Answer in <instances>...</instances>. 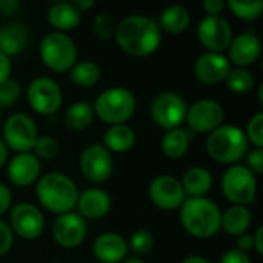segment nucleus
<instances>
[{
	"mask_svg": "<svg viewBox=\"0 0 263 263\" xmlns=\"http://www.w3.org/2000/svg\"><path fill=\"white\" fill-rule=\"evenodd\" d=\"M29 42V31L22 22H9L0 28V52L9 59L22 54Z\"/></svg>",
	"mask_w": 263,
	"mask_h": 263,
	"instance_id": "obj_22",
	"label": "nucleus"
},
{
	"mask_svg": "<svg viewBox=\"0 0 263 263\" xmlns=\"http://www.w3.org/2000/svg\"><path fill=\"white\" fill-rule=\"evenodd\" d=\"M52 239L54 242L66 250H74L80 247L88 233L86 220L76 211L59 214L52 223Z\"/></svg>",
	"mask_w": 263,
	"mask_h": 263,
	"instance_id": "obj_16",
	"label": "nucleus"
},
{
	"mask_svg": "<svg viewBox=\"0 0 263 263\" xmlns=\"http://www.w3.org/2000/svg\"><path fill=\"white\" fill-rule=\"evenodd\" d=\"M80 171L88 182L96 185L105 183L114 173L112 154L102 143L86 146L80 154Z\"/></svg>",
	"mask_w": 263,
	"mask_h": 263,
	"instance_id": "obj_11",
	"label": "nucleus"
},
{
	"mask_svg": "<svg viewBox=\"0 0 263 263\" xmlns=\"http://www.w3.org/2000/svg\"><path fill=\"white\" fill-rule=\"evenodd\" d=\"M228 60L231 66L239 68H248L254 65L262 54V43L257 34L247 31L236 37H233L230 46H228Z\"/></svg>",
	"mask_w": 263,
	"mask_h": 263,
	"instance_id": "obj_18",
	"label": "nucleus"
},
{
	"mask_svg": "<svg viewBox=\"0 0 263 263\" xmlns=\"http://www.w3.org/2000/svg\"><path fill=\"white\" fill-rule=\"evenodd\" d=\"M9 227L14 236H18L23 240H35L45 230V217L39 206L22 202L11 210Z\"/></svg>",
	"mask_w": 263,
	"mask_h": 263,
	"instance_id": "obj_14",
	"label": "nucleus"
},
{
	"mask_svg": "<svg viewBox=\"0 0 263 263\" xmlns=\"http://www.w3.org/2000/svg\"><path fill=\"white\" fill-rule=\"evenodd\" d=\"M94 117H96V114L92 109V103L82 100V102L72 103L66 109L63 120H65V125L71 131H85L86 128L91 126Z\"/></svg>",
	"mask_w": 263,
	"mask_h": 263,
	"instance_id": "obj_30",
	"label": "nucleus"
},
{
	"mask_svg": "<svg viewBox=\"0 0 263 263\" xmlns=\"http://www.w3.org/2000/svg\"><path fill=\"white\" fill-rule=\"evenodd\" d=\"M122 263H146V262H143L140 257H126V259H125Z\"/></svg>",
	"mask_w": 263,
	"mask_h": 263,
	"instance_id": "obj_50",
	"label": "nucleus"
},
{
	"mask_svg": "<svg viewBox=\"0 0 263 263\" xmlns=\"http://www.w3.org/2000/svg\"><path fill=\"white\" fill-rule=\"evenodd\" d=\"M68 72L72 85L85 89L96 86L102 79L100 65L94 60H77Z\"/></svg>",
	"mask_w": 263,
	"mask_h": 263,
	"instance_id": "obj_28",
	"label": "nucleus"
},
{
	"mask_svg": "<svg viewBox=\"0 0 263 263\" xmlns=\"http://www.w3.org/2000/svg\"><path fill=\"white\" fill-rule=\"evenodd\" d=\"M77 213L86 220H97L105 217L111 210V197L102 188H86L79 193V199L76 203Z\"/></svg>",
	"mask_w": 263,
	"mask_h": 263,
	"instance_id": "obj_21",
	"label": "nucleus"
},
{
	"mask_svg": "<svg viewBox=\"0 0 263 263\" xmlns=\"http://www.w3.org/2000/svg\"><path fill=\"white\" fill-rule=\"evenodd\" d=\"M128 247L136 256H146L154 248V234L148 230H137L129 237Z\"/></svg>",
	"mask_w": 263,
	"mask_h": 263,
	"instance_id": "obj_33",
	"label": "nucleus"
},
{
	"mask_svg": "<svg viewBox=\"0 0 263 263\" xmlns=\"http://www.w3.org/2000/svg\"><path fill=\"white\" fill-rule=\"evenodd\" d=\"M253 217L251 211L245 205H231L227 211L222 213L220 219V230H223L227 234L239 237L240 234L247 233L251 227Z\"/></svg>",
	"mask_w": 263,
	"mask_h": 263,
	"instance_id": "obj_27",
	"label": "nucleus"
},
{
	"mask_svg": "<svg viewBox=\"0 0 263 263\" xmlns=\"http://www.w3.org/2000/svg\"><path fill=\"white\" fill-rule=\"evenodd\" d=\"M40 159L34 153H17L8 163L6 174L12 185L25 188L35 183L40 177Z\"/></svg>",
	"mask_w": 263,
	"mask_h": 263,
	"instance_id": "obj_19",
	"label": "nucleus"
},
{
	"mask_svg": "<svg viewBox=\"0 0 263 263\" xmlns=\"http://www.w3.org/2000/svg\"><path fill=\"white\" fill-rule=\"evenodd\" d=\"M157 23L162 29V32L166 34H182L188 29L190 23H191V14L190 11L183 6V5H170L166 8H163V11L160 12Z\"/></svg>",
	"mask_w": 263,
	"mask_h": 263,
	"instance_id": "obj_25",
	"label": "nucleus"
},
{
	"mask_svg": "<svg viewBox=\"0 0 263 263\" xmlns=\"http://www.w3.org/2000/svg\"><path fill=\"white\" fill-rule=\"evenodd\" d=\"M46 2H51V3H57V2H65V0H46Z\"/></svg>",
	"mask_w": 263,
	"mask_h": 263,
	"instance_id": "obj_51",
	"label": "nucleus"
},
{
	"mask_svg": "<svg viewBox=\"0 0 263 263\" xmlns=\"http://www.w3.org/2000/svg\"><path fill=\"white\" fill-rule=\"evenodd\" d=\"M202 6L206 15H222L227 3L225 0H202Z\"/></svg>",
	"mask_w": 263,
	"mask_h": 263,
	"instance_id": "obj_42",
	"label": "nucleus"
},
{
	"mask_svg": "<svg viewBox=\"0 0 263 263\" xmlns=\"http://www.w3.org/2000/svg\"><path fill=\"white\" fill-rule=\"evenodd\" d=\"M148 196L157 208L165 211L180 208L186 199L180 180L171 174H160L154 177L148 186Z\"/></svg>",
	"mask_w": 263,
	"mask_h": 263,
	"instance_id": "obj_15",
	"label": "nucleus"
},
{
	"mask_svg": "<svg viewBox=\"0 0 263 263\" xmlns=\"http://www.w3.org/2000/svg\"><path fill=\"white\" fill-rule=\"evenodd\" d=\"M14 245V233L5 220L0 219V257L6 256Z\"/></svg>",
	"mask_w": 263,
	"mask_h": 263,
	"instance_id": "obj_38",
	"label": "nucleus"
},
{
	"mask_svg": "<svg viewBox=\"0 0 263 263\" xmlns=\"http://www.w3.org/2000/svg\"><path fill=\"white\" fill-rule=\"evenodd\" d=\"M180 183L186 197H206L213 188V176L203 166H193L185 171Z\"/></svg>",
	"mask_w": 263,
	"mask_h": 263,
	"instance_id": "obj_26",
	"label": "nucleus"
},
{
	"mask_svg": "<svg viewBox=\"0 0 263 263\" xmlns=\"http://www.w3.org/2000/svg\"><path fill=\"white\" fill-rule=\"evenodd\" d=\"M245 136L254 148H263V112H257L250 119Z\"/></svg>",
	"mask_w": 263,
	"mask_h": 263,
	"instance_id": "obj_37",
	"label": "nucleus"
},
{
	"mask_svg": "<svg viewBox=\"0 0 263 263\" xmlns=\"http://www.w3.org/2000/svg\"><path fill=\"white\" fill-rule=\"evenodd\" d=\"M225 120L223 106L214 99H199L188 106L186 119L190 129L197 134H210Z\"/></svg>",
	"mask_w": 263,
	"mask_h": 263,
	"instance_id": "obj_12",
	"label": "nucleus"
},
{
	"mask_svg": "<svg viewBox=\"0 0 263 263\" xmlns=\"http://www.w3.org/2000/svg\"><path fill=\"white\" fill-rule=\"evenodd\" d=\"M22 96L20 83L14 79H8L0 83V108L12 106Z\"/></svg>",
	"mask_w": 263,
	"mask_h": 263,
	"instance_id": "obj_36",
	"label": "nucleus"
},
{
	"mask_svg": "<svg viewBox=\"0 0 263 263\" xmlns=\"http://www.w3.org/2000/svg\"><path fill=\"white\" fill-rule=\"evenodd\" d=\"M8 156H9V149L6 148L5 142L0 139V170L6 165V162H8Z\"/></svg>",
	"mask_w": 263,
	"mask_h": 263,
	"instance_id": "obj_48",
	"label": "nucleus"
},
{
	"mask_svg": "<svg viewBox=\"0 0 263 263\" xmlns=\"http://www.w3.org/2000/svg\"><path fill=\"white\" fill-rule=\"evenodd\" d=\"M205 146L208 156L214 162L223 165L239 163L250 151V142L245 131L230 123H222L211 131L206 137Z\"/></svg>",
	"mask_w": 263,
	"mask_h": 263,
	"instance_id": "obj_4",
	"label": "nucleus"
},
{
	"mask_svg": "<svg viewBox=\"0 0 263 263\" xmlns=\"http://www.w3.org/2000/svg\"><path fill=\"white\" fill-rule=\"evenodd\" d=\"M128 253V240L117 233L99 234L92 243V254L100 263H122Z\"/></svg>",
	"mask_w": 263,
	"mask_h": 263,
	"instance_id": "obj_20",
	"label": "nucleus"
},
{
	"mask_svg": "<svg viewBox=\"0 0 263 263\" xmlns=\"http://www.w3.org/2000/svg\"><path fill=\"white\" fill-rule=\"evenodd\" d=\"M31 109L40 116L55 114L63 103V92L59 83L46 76L35 77L26 89Z\"/></svg>",
	"mask_w": 263,
	"mask_h": 263,
	"instance_id": "obj_10",
	"label": "nucleus"
},
{
	"mask_svg": "<svg viewBox=\"0 0 263 263\" xmlns=\"http://www.w3.org/2000/svg\"><path fill=\"white\" fill-rule=\"evenodd\" d=\"M228 9L240 20L254 22L263 12V0H225Z\"/></svg>",
	"mask_w": 263,
	"mask_h": 263,
	"instance_id": "obj_32",
	"label": "nucleus"
},
{
	"mask_svg": "<svg viewBox=\"0 0 263 263\" xmlns=\"http://www.w3.org/2000/svg\"><path fill=\"white\" fill-rule=\"evenodd\" d=\"M253 240H254V250L259 256H263V227H259L256 230V233L253 234Z\"/></svg>",
	"mask_w": 263,
	"mask_h": 263,
	"instance_id": "obj_46",
	"label": "nucleus"
},
{
	"mask_svg": "<svg viewBox=\"0 0 263 263\" xmlns=\"http://www.w3.org/2000/svg\"><path fill=\"white\" fill-rule=\"evenodd\" d=\"M11 203H12V193H11V190L5 183H0V217L5 213H8V210L11 208Z\"/></svg>",
	"mask_w": 263,
	"mask_h": 263,
	"instance_id": "obj_43",
	"label": "nucleus"
},
{
	"mask_svg": "<svg viewBox=\"0 0 263 263\" xmlns=\"http://www.w3.org/2000/svg\"><path fill=\"white\" fill-rule=\"evenodd\" d=\"M32 151H34L37 159L52 160V159L57 157V154L60 151V146H59V142L52 136H39L35 143H34Z\"/></svg>",
	"mask_w": 263,
	"mask_h": 263,
	"instance_id": "obj_34",
	"label": "nucleus"
},
{
	"mask_svg": "<svg viewBox=\"0 0 263 263\" xmlns=\"http://www.w3.org/2000/svg\"><path fill=\"white\" fill-rule=\"evenodd\" d=\"M35 197L46 211L59 216L74 211L79 199V188L69 176L52 171L39 177Z\"/></svg>",
	"mask_w": 263,
	"mask_h": 263,
	"instance_id": "obj_2",
	"label": "nucleus"
},
{
	"mask_svg": "<svg viewBox=\"0 0 263 263\" xmlns=\"http://www.w3.org/2000/svg\"><path fill=\"white\" fill-rule=\"evenodd\" d=\"M227 86L234 94H247L250 92L256 85V77L248 68H239L233 66L225 79Z\"/></svg>",
	"mask_w": 263,
	"mask_h": 263,
	"instance_id": "obj_31",
	"label": "nucleus"
},
{
	"mask_svg": "<svg viewBox=\"0 0 263 263\" xmlns=\"http://www.w3.org/2000/svg\"><path fill=\"white\" fill-rule=\"evenodd\" d=\"M39 137L37 125L25 112L11 114L3 125V142L8 149L17 153H31Z\"/></svg>",
	"mask_w": 263,
	"mask_h": 263,
	"instance_id": "obj_9",
	"label": "nucleus"
},
{
	"mask_svg": "<svg viewBox=\"0 0 263 263\" xmlns=\"http://www.w3.org/2000/svg\"><path fill=\"white\" fill-rule=\"evenodd\" d=\"M180 263H210V260L202 256H190V257H185Z\"/></svg>",
	"mask_w": 263,
	"mask_h": 263,
	"instance_id": "obj_49",
	"label": "nucleus"
},
{
	"mask_svg": "<svg viewBox=\"0 0 263 263\" xmlns=\"http://www.w3.org/2000/svg\"><path fill=\"white\" fill-rule=\"evenodd\" d=\"M22 8V0H0V15L12 17Z\"/></svg>",
	"mask_w": 263,
	"mask_h": 263,
	"instance_id": "obj_41",
	"label": "nucleus"
},
{
	"mask_svg": "<svg viewBox=\"0 0 263 263\" xmlns=\"http://www.w3.org/2000/svg\"><path fill=\"white\" fill-rule=\"evenodd\" d=\"M114 39L125 54L148 57L160 48L163 32L156 18L143 14H131L116 25Z\"/></svg>",
	"mask_w": 263,
	"mask_h": 263,
	"instance_id": "obj_1",
	"label": "nucleus"
},
{
	"mask_svg": "<svg viewBox=\"0 0 263 263\" xmlns=\"http://www.w3.org/2000/svg\"><path fill=\"white\" fill-rule=\"evenodd\" d=\"M136 108V96L125 86L106 88L96 97L92 103L96 117H99L108 126L126 123L134 116Z\"/></svg>",
	"mask_w": 263,
	"mask_h": 263,
	"instance_id": "obj_5",
	"label": "nucleus"
},
{
	"mask_svg": "<svg viewBox=\"0 0 263 263\" xmlns=\"http://www.w3.org/2000/svg\"><path fill=\"white\" fill-rule=\"evenodd\" d=\"M80 12H85V11H89L94 8L96 5V0H69Z\"/></svg>",
	"mask_w": 263,
	"mask_h": 263,
	"instance_id": "obj_47",
	"label": "nucleus"
},
{
	"mask_svg": "<svg viewBox=\"0 0 263 263\" xmlns=\"http://www.w3.org/2000/svg\"><path fill=\"white\" fill-rule=\"evenodd\" d=\"M11 72H12V62L8 55H5L3 52H0V83H3L5 80L11 79Z\"/></svg>",
	"mask_w": 263,
	"mask_h": 263,
	"instance_id": "obj_44",
	"label": "nucleus"
},
{
	"mask_svg": "<svg viewBox=\"0 0 263 263\" xmlns=\"http://www.w3.org/2000/svg\"><path fill=\"white\" fill-rule=\"evenodd\" d=\"M231 68L233 66L223 52L205 51L194 62V76L200 83L213 86L225 82Z\"/></svg>",
	"mask_w": 263,
	"mask_h": 263,
	"instance_id": "obj_17",
	"label": "nucleus"
},
{
	"mask_svg": "<svg viewBox=\"0 0 263 263\" xmlns=\"http://www.w3.org/2000/svg\"><path fill=\"white\" fill-rule=\"evenodd\" d=\"M247 159V168L251 170L256 176H260L263 173V148H253L245 154Z\"/></svg>",
	"mask_w": 263,
	"mask_h": 263,
	"instance_id": "obj_39",
	"label": "nucleus"
},
{
	"mask_svg": "<svg viewBox=\"0 0 263 263\" xmlns=\"http://www.w3.org/2000/svg\"><path fill=\"white\" fill-rule=\"evenodd\" d=\"M39 54L43 65L57 74L68 72L79 55L76 42L66 32L59 31H51L42 39Z\"/></svg>",
	"mask_w": 263,
	"mask_h": 263,
	"instance_id": "obj_6",
	"label": "nucleus"
},
{
	"mask_svg": "<svg viewBox=\"0 0 263 263\" xmlns=\"http://www.w3.org/2000/svg\"><path fill=\"white\" fill-rule=\"evenodd\" d=\"M46 20L54 31L68 34L69 31L76 29L80 25L82 12L69 0L57 2V3H52L49 6L48 14H46Z\"/></svg>",
	"mask_w": 263,
	"mask_h": 263,
	"instance_id": "obj_23",
	"label": "nucleus"
},
{
	"mask_svg": "<svg viewBox=\"0 0 263 263\" xmlns=\"http://www.w3.org/2000/svg\"><path fill=\"white\" fill-rule=\"evenodd\" d=\"M197 39L210 52H225L233 40V28L222 15H205L197 25Z\"/></svg>",
	"mask_w": 263,
	"mask_h": 263,
	"instance_id": "obj_13",
	"label": "nucleus"
},
{
	"mask_svg": "<svg viewBox=\"0 0 263 263\" xmlns=\"http://www.w3.org/2000/svg\"><path fill=\"white\" fill-rule=\"evenodd\" d=\"M222 194L233 205L248 206L256 200L257 194V179L256 174L245 165H230L223 173L220 182Z\"/></svg>",
	"mask_w": 263,
	"mask_h": 263,
	"instance_id": "obj_7",
	"label": "nucleus"
},
{
	"mask_svg": "<svg viewBox=\"0 0 263 263\" xmlns=\"http://www.w3.org/2000/svg\"><path fill=\"white\" fill-rule=\"evenodd\" d=\"M180 210L183 230L196 239H210L220 231L222 211L208 197H186Z\"/></svg>",
	"mask_w": 263,
	"mask_h": 263,
	"instance_id": "obj_3",
	"label": "nucleus"
},
{
	"mask_svg": "<svg viewBox=\"0 0 263 263\" xmlns=\"http://www.w3.org/2000/svg\"><path fill=\"white\" fill-rule=\"evenodd\" d=\"M92 31L96 34V37L102 42H108L109 39L114 37V31H116V23L112 20V17L106 12H99L94 20H92Z\"/></svg>",
	"mask_w": 263,
	"mask_h": 263,
	"instance_id": "obj_35",
	"label": "nucleus"
},
{
	"mask_svg": "<svg viewBox=\"0 0 263 263\" xmlns=\"http://www.w3.org/2000/svg\"><path fill=\"white\" fill-rule=\"evenodd\" d=\"M237 250L243 251V253H250L251 250H254V240H253V234L243 233L237 237Z\"/></svg>",
	"mask_w": 263,
	"mask_h": 263,
	"instance_id": "obj_45",
	"label": "nucleus"
},
{
	"mask_svg": "<svg viewBox=\"0 0 263 263\" xmlns=\"http://www.w3.org/2000/svg\"><path fill=\"white\" fill-rule=\"evenodd\" d=\"M188 105L185 99L173 91L157 94L149 105V116L153 122L165 131L180 128L186 119Z\"/></svg>",
	"mask_w": 263,
	"mask_h": 263,
	"instance_id": "obj_8",
	"label": "nucleus"
},
{
	"mask_svg": "<svg viewBox=\"0 0 263 263\" xmlns=\"http://www.w3.org/2000/svg\"><path fill=\"white\" fill-rule=\"evenodd\" d=\"M190 148V136L183 128H173L165 131L160 140V149L165 157L177 160L182 159Z\"/></svg>",
	"mask_w": 263,
	"mask_h": 263,
	"instance_id": "obj_29",
	"label": "nucleus"
},
{
	"mask_svg": "<svg viewBox=\"0 0 263 263\" xmlns=\"http://www.w3.org/2000/svg\"><path fill=\"white\" fill-rule=\"evenodd\" d=\"M220 263H253V260L247 253H243L237 248H233V250H228L222 256Z\"/></svg>",
	"mask_w": 263,
	"mask_h": 263,
	"instance_id": "obj_40",
	"label": "nucleus"
},
{
	"mask_svg": "<svg viewBox=\"0 0 263 263\" xmlns=\"http://www.w3.org/2000/svg\"><path fill=\"white\" fill-rule=\"evenodd\" d=\"M136 143V133L128 123L109 125L103 133V146L112 154L129 151Z\"/></svg>",
	"mask_w": 263,
	"mask_h": 263,
	"instance_id": "obj_24",
	"label": "nucleus"
}]
</instances>
